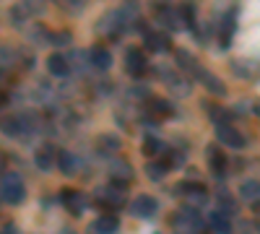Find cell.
Wrapping results in <instances>:
<instances>
[{
    "label": "cell",
    "mask_w": 260,
    "mask_h": 234,
    "mask_svg": "<svg viewBox=\"0 0 260 234\" xmlns=\"http://www.w3.org/2000/svg\"><path fill=\"white\" fill-rule=\"evenodd\" d=\"M172 229L177 234H208V224H203L201 214L195 208H180L175 216H172Z\"/></svg>",
    "instance_id": "cell-1"
},
{
    "label": "cell",
    "mask_w": 260,
    "mask_h": 234,
    "mask_svg": "<svg viewBox=\"0 0 260 234\" xmlns=\"http://www.w3.org/2000/svg\"><path fill=\"white\" fill-rule=\"evenodd\" d=\"M0 198H3L6 203L11 206H18L21 200L26 198V187H24V180H21L18 175H3V180H0Z\"/></svg>",
    "instance_id": "cell-2"
},
{
    "label": "cell",
    "mask_w": 260,
    "mask_h": 234,
    "mask_svg": "<svg viewBox=\"0 0 260 234\" xmlns=\"http://www.w3.org/2000/svg\"><path fill=\"white\" fill-rule=\"evenodd\" d=\"M125 71L133 76V78L146 76L148 60H146V52H143L141 47H127V50H125Z\"/></svg>",
    "instance_id": "cell-3"
},
{
    "label": "cell",
    "mask_w": 260,
    "mask_h": 234,
    "mask_svg": "<svg viewBox=\"0 0 260 234\" xmlns=\"http://www.w3.org/2000/svg\"><path fill=\"white\" fill-rule=\"evenodd\" d=\"M96 200L102 203V206H107V208H120L122 203H125V185H107V187H102L99 193H96Z\"/></svg>",
    "instance_id": "cell-4"
},
{
    "label": "cell",
    "mask_w": 260,
    "mask_h": 234,
    "mask_svg": "<svg viewBox=\"0 0 260 234\" xmlns=\"http://www.w3.org/2000/svg\"><path fill=\"white\" fill-rule=\"evenodd\" d=\"M130 211H133V216L138 219H154L156 216V211H159V203L154 195H138L133 203H130Z\"/></svg>",
    "instance_id": "cell-5"
},
{
    "label": "cell",
    "mask_w": 260,
    "mask_h": 234,
    "mask_svg": "<svg viewBox=\"0 0 260 234\" xmlns=\"http://www.w3.org/2000/svg\"><path fill=\"white\" fill-rule=\"evenodd\" d=\"M122 29H125V18H122L120 11L107 13V16L99 21V31L107 34V37H112V39H117V37L122 34Z\"/></svg>",
    "instance_id": "cell-6"
},
{
    "label": "cell",
    "mask_w": 260,
    "mask_h": 234,
    "mask_svg": "<svg viewBox=\"0 0 260 234\" xmlns=\"http://www.w3.org/2000/svg\"><path fill=\"white\" fill-rule=\"evenodd\" d=\"M34 164L42 169V172H52V166L57 164V154H55V146L52 143H42L34 154Z\"/></svg>",
    "instance_id": "cell-7"
},
{
    "label": "cell",
    "mask_w": 260,
    "mask_h": 234,
    "mask_svg": "<svg viewBox=\"0 0 260 234\" xmlns=\"http://www.w3.org/2000/svg\"><path fill=\"white\" fill-rule=\"evenodd\" d=\"M216 136H219V141L224 143V146H229V148H245V136L237 130V127H232V125H219L216 127Z\"/></svg>",
    "instance_id": "cell-8"
},
{
    "label": "cell",
    "mask_w": 260,
    "mask_h": 234,
    "mask_svg": "<svg viewBox=\"0 0 260 234\" xmlns=\"http://www.w3.org/2000/svg\"><path fill=\"white\" fill-rule=\"evenodd\" d=\"M60 200H62V206L68 208L73 216H81V211L86 208V198H83V193H78V190H73V187H65L62 193H60Z\"/></svg>",
    "instance_id": "cell-9"
},
{
    "label": "cell",
    "mask_w": 260,
    "mask_h": 234,
    "mask_svg": "<svg viewBox=\"0 0 260 234\" xmlns=\"http://www.w3.org/2000/svg\"><path fill=\"white\" fill-rule=\"evenodd\" d=\"M175 190H177V195L187 198L190 203H203V200L208 198L206 187H203L201 182H180V185H177Z\"/></svg>",
    "instance_id": "cell-10"
},
{
    "label": "cell",
    "mask_w": 260,
    "mask_h": 234,
    "mask_svg": "<svg viewBox=\"0 0 260 234\" xmlns=\"http://www.w3.org/2000/svg\"><path fill=\"white\" fill-rule=\"evenodd\" d=\"M117 229H120V219H117L115 214H102V216L94 219L91 226H89L91 234H115Z\"/></svg>",
    "instance_id": "cell-11"
},
{
    "label": "cell",
    "mask_w": 260,
    "mask_h": 234,
    "mask_svg": "<svg viewBox=\"0 0 260 234\" xmlns=\"http://www.w3.org/2000/svg\"><path fill=\"white\" fill-rule=\"evenodd\" d=\"M89 60H91V65H94L96 71H110V65H112V52L107 50L104 45H94V47L89 50Z\"/></svg>",
    "instance_id": "cell-12"
},
{
    "label": "cell",
    "mask_w": 260,
    "mask_h": 234,
    "mask_svg": "<svg viewBox=\"0 0 260 234\" xmlns=\"http://www.w3.org/2000/svg\"><path fill=\"white\" fill-rule=\"evenodd\" d=\"M120 148H122V141H120L117 136H112V133H104V136H99V138H96V151H99V154H104V156L117 154Z\"/></svg>",
    "instance_id": "cell-13"
},
{
    "label": "cell",
    "mask_w": 260,
    "mask_h": 234,
    "mask_svg": "<svg viewBox=\"0 0 260 234\" xmlns=\"http://www.w3.org/2000/svg\"><path fill=\"white\" fill-rule=\"evenodd\" d=\"M146 50L167 52L169 50V34L167 31H146Z\"/></svg>",
    "instance_id": "cell-14"
},
{
    "label": "cell",
    "mask_w": 260,
    "mask_h": 234,
    "mask_svg": "<svg viewBox=\"0 0 260 234\" xmlns=\"http://www.w3.org/2000/svg\"><path fill=\"white\" fill-rule=\"evenodd\" d=\"M47 71L52 73V76H68L71 73V60L65 57L62 52H55V55H50L47 57Z\"/></svg>",
    "instance_id": "cell-15"
},
{
    "label": "cell",
    "mask_w": 260,
    "mask_h": 234,
    "mask_svg": "<svg viewBox=\"0 0 260 234\" xmlns=\"http://www.w3.org/2000/svg\"><path fill=\"white\" fill-rule=\"evenodd\" d=\"M110 177H112L115 185H125V182L133 180V166H130L127 161H112V166H110Z\"/></svg>",
    "instance_id": "cell-16"
},
{
    "label": "cell",
    "mask_w": 260,
    "mask_h": 234,
    "mask_svg": "<svg viewBox=\"0 0 260 234\" xmlns=\"http://www.w3.org/2000/svg\"><path fill=\"white\" fill-rule=\"evenodd\" d=\"M57 166H60V172H62V175L73 177L78 169H81V161H78V156L71 154V151H60V154H57Z\"/></svg>",
    "instance_id": "cell-17"
},
{
    "label": "cell",
    "mask_w": 260,
    "mask_h": 234,
    "mask_svg": "<svg viewBox=\"0 0 260 234\" xmlns=\"http://www.w3.org/2000/svg\"><path fill=\"white\" fill-rule=\"evenodd\" d=\"M177 65H180V71H185V73H190V76H201V73H203V68L198 65L195 55H190L187 50H180V52H177Z\"/></svg>",
    "instance_id": "cell-18"
},
{
    "label": "cell",
    "mask_w": 260,
    "mask_h": 234,
    "mask_svg": "<svg viewBox=\"0 0 260 234\" xmlns=\"http://www.w3.org/2000/svg\"><path fill=\"white\" fill-rule=\"evenodd\" d=\"M0 127H3V133L6 136H21L26 130V117H21V115H13V117H3V122H0Z\"/></svg>",
    "instance_id": "cell-19"
},
{
    "label": "cell",
    "mask_w": 260,
    "mask_h": 234,
    "mask_svg": "<svg viewBox=\"0 0 260 234\" xmlns=\"http://www.w3.org/2000/svg\"><path fill=\"white\" fill-rule=\"evenodd\" d=\"M208 231H216V234H229L232 231V221L226 214H221V211H213V214L208 216Z\"/></svg>",
    "instance_id": "cell-20"
},
{
    "label": "cell",
    "mask_w": 260,
    "mask_h": 234,
    "mask_svg": "<svg viewBox=\"0 0 260 234\" xmlns=\"http://www.w3.org/2000/svg\"><path fill=\"white\" fill-rule=\"evenodd\" d=\"M156 16H159L161 24H164V26H169V29H180V26H182V16H180L175 8L159 6V8H156Z\"/></svg>",
    "instance_id": "cell-21"
},
{
    "label": "cell",
    "mask_w": 260,
    "mask_h": 234,
    "mask_svg": "<svg viewBox=\"0 0 260 234\" xmlns=\"http://www.w3.org/2000/svg\"><path fill=\"white\" fill-rule=\"evenodd\" d=\"M208 161H211V169L216 172V177H224L226 175V156L216 146H208Z\"/></svg>",
    "instance_id": "cell-22"
},
{
    "label": "cell",
    "mask_w": 260,
    "mask_h": 234,
    "mask_svg": "<svg viewBox=\"0 0 260 234\" xmlns=\"http://www.w3.org/2000/svg\"><path fill=\"white\" fill-rule=\"evenodd\" d=\"M148 112L154 115L156 120H164V117H172V115H175V104L167 102V99H151Z\"/></svg>",
    "instance_id": "cell-23"
},
{
    "label": "cell",
    "mask_w": 260,
    "mask_h": 234,
    "mask_svg": "<svg viewBox=\"0 0 260 234\" xmlns=\"http://www.w3.org/2000/svg\"><path fill=\"white\" fill-rule=\"evenodd\" d=\"M240 195L250 203H260V182L257 180H245L240 185Z\"/></svg>",
    "instance_id": "cell-24"
},
{
    "label": "cell",
    "mask_w": 260,
    "mask_h": 234,
    "mask_svg": "<svg viewBox=\"0 0 260 234\" xmlns=\"http://www.w3.org/2000/svg\"><path fill=\"white\" fill-rule=\"evenodd\" d=\"M198 78H201V81L206 83V89H208V91H213L216 96H224V91H226V89H224L221 78H216L213 73H206V71H203V73H201Z\"/></svg>",
    "instance_id": "cell-25"
},
{
    "label": "cell",
    "mask_w": 260,
    "mask_h": 234,
    "mask_svg": "<svg viewBox=\"0 0 260 234\" xmlns=\"http://www.w3.org/2000/svg\"><path fill=\"white\" fill-rule=\"evenodd\" d=\"M161 151H164V143L156 136H146L143 138V154L146 156H159Z\"/></svg>",
    "instance_id": "cell-26"
},
{
    "label": "cell",
    "mask_w": 260,
    "mask_h": 234,
    "mask_svg": "<svg viewBox=\"0 0 260 234\" xmlns=\"http://www.w3.org/2000/svg\"><path fill=\"white\" fill-rule=\"evenodd\" d=\"M167 172H169L167 161H151V164L146 166V175H148L151 180H161V177H167Z\"/></svg>",
    "instance_id": "cell-27"
},
{
    "label": "cell",
    "mask_w": 260,
    "mask_h": 234,
    "mask_svg": "<svg viewBox=\"0 0 260 234\" xmlns=\"http://www.w3.org/2000/svg\"><path fill=\"white\" fill-rule=\"evenodd\" d=\"M219 211H221V214H226V216H232L234 211H237L234 198H232V195H226V193H219Z\"/></svg>",
    "instance_id": "cell-28"
},
{
    "label": "cell",
    "mask_w": 260,
    "mask_h": 234,
    "mask_svg": "<svg viewBox=\"0 0 260 234\" xmlns=\"http://www.w3.org/2000/svg\"><path fill=\"white\" fill-rule=\"evenodd\" d=\"M206 110L211 112V117H213L216 122H219V125H221V120H224V117H229L224 110H219V107H216V104H206Z\"/></svg>",
    "instance_id": "cell-29"
},
{
    "label": "cell",
    "mask_w": 260,
    "mask_h": 234,
    "mask_svg": "<svg viewBox=\"0 0 260 234\" xmlns=\"http://www.w3.org/2000/svg\"><path fill=\"white\" fill-rule=\"evenodd\" d=\"M50 42H52V45H68L71 34L68 31H65V34H50Z\"/></svg>",
    "instance_id": "cell-30"
},
{
    "label": "cell",
    "mask_w": 260,
    "mask_h": 234,
    "mask_svg": "<svg viewBox=\"0 0 260 234\" xmlns=\"http://www.w3.org/2000/svg\"><path fill=\"white\" fill-rule=\"evenodd\" d=\"M3 169H6V156L0 154V172H3Z\"/></svg>",
    "instance_id": "cell-31"
},
{
    "label": "cell",
    "mask_w": 260,
    "mask_h": 234,
    "mask_svg": "<svg viewBox=\"0 0 260 234\" xmlns=\"http://www.w3.org/2000/svg\"><path fill=\"white\" fill-rule=\"evenodd\" d=\"M0 234H13V226H6V229L0 231Z\"/></svg>",
    "instance_id": "cell-32"
},
{
    "label": "cell",
    "mask_w": 260,
    "mask_h": 234,
    "mask_svg": "<svg viewBox=\"0 0 260 234\" xmlns=\"http://www.w3.org/2000/svg\"><path fill=\"white\" fill-rule=\"evenodd\" d=\"M62 234H73V231H71V229H65V231H62Z\"/></svg>",
    "instance_id": "cell-33"
}]
</instances>
